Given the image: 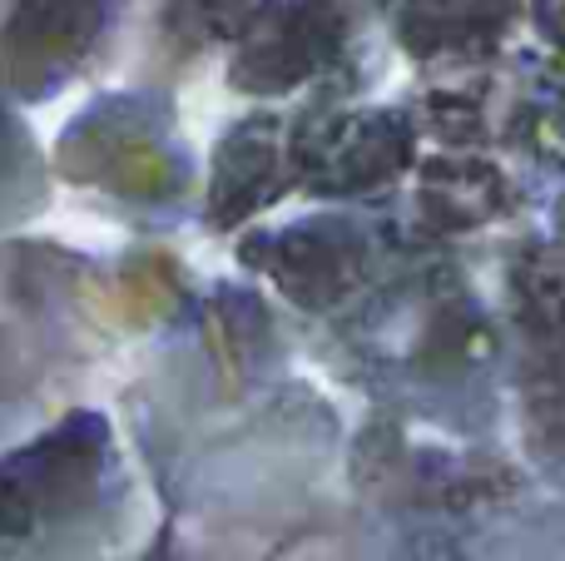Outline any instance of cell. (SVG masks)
Masks as SVG:
<instances>
[{"instance_id": "cell-1", "label": "cell", "mask_w": 565, "mask_h": 561, "mask_svg": "<svg viewBox=\"0 0 565 561\" xmlns=\"http://www.w3.org/2000/svg\"><path fill=\"white\" fill-rule=\"evenodd\" d=\"M105 487L99 423H65L25 453L0 457V552L55 542L95 512Z\"/></svg>"}, {"instance_id": "cell-2", "label": "cell", "mask_w": 565, "mask_h": 561, "mask_svg": "<svg viewBox=\"0 0 565 561\" xmlns=\"http://www.w3.org/2000/svg\"><path fill=\"white\" fill-rule=\"evenodd\" d=\"M352 20L342 0H264L238 30L234 80L254 95H282L342 65Z\"/></svg>"}, {"instance_id": "cell-3", "label": "cell", "mask_w": 565, "mask_h": 561, "mask_svg": "<svg viewBox=\"0 0 565 561\" xmlns=\"http://www.w3.org/2000/svg\"><path fill=\"white\" fill-rule=\"evenodd\" d=\"M298 165L322 194H367L412 165V125L392 109H342L298 139Z\"/></svg>"}, {"instance_id": "cell-4", "label": "cell", "mask_w": 565, "mask_h": 561, "mask_svg": "<svg viewBox=\"0 0 565 561\" xmlns=\"http://www.w3.org/2000/svg\"><path fill=\"white\" fill-rule=\"evenodd\" d=\"M511 278L526 334V423L541 433V453L565 467V274L561 264L526 258Z\"/></svg>"}, {"instance_id": "cell-5", "label": "cell", "mask_w": 565, "mask_h": 561, "mask_svg": "<svg viewBox=\"0 0 565 561\" xmlns=\"http://www.w3.org/2000/svg\"><path fill=\"white\" fill-rule=\"evenodd\" d=\"M105 25V0H20L6 30V80L20 95H50L85 65Z\"/></svg>"}, {"instance_id": "cell-6", "label": "cell", "mask_w": 565, "mask_h": 561, "mask_svg": "<svg viewBox=\"0 0 565 561\" xmlns=\"http://www.w3.org/2000/svg\"><path fill=\"white\" fill-rule=\"evenodd\" d=\"M382 6L402 50L422 65L491 60L526 15V0H382Z\"/></svg>"}, {"instance_id": "cell-7", "label": "cell", "mask_w": 565, "mask_h": 561, "mask_svg": "<svg viewBox=\"0 0 565 561\" xmlns=\"http://www.w3.org/2000/svg\"><path fill=\"white\" fill-rule=\"evenodd\" d=\"M451 174H457V194L451 184H441L437 174H427V209L441 219L447 229H467V224H487L501 214L507 204V189L477 159H451Z\"/></svg>"}, {"instance_id": "cell-8", "label": "cell", "mask_w": 565, "mask_h": 561, "mask_svg": "<svg viewBox=\"0 0 565 561\" xmlns=\"http://www.w3.org/2000/svg\"><path fill=\"white\" fill-rule=\"evenodd\" d=\"M264 0H174L169 6V35L184 45H209V40H228L254 20Z\"/></svg>"}, {"instance_id": "cell-9", "label": "cell", "mask_w": 565, "mask_h": 561, "mask_svg": "<svg viewBox=\"0 0 565 561\" xmlns=\"http://www.w3.org/2000/svg\"><path fill=\"white\" fill-rule=\"evenodd\" d=\"M30 194V145L20 125L0 109V214Z\"/></svg>"}, {"instance_id": "cell-10", "label": "cell", "mask_w": 565, "mask_h": 561, "mask_svg": "<svg viewBox=\"0 0 565 561\" xmlns=\"http://www.w3.org/2000/svg\"><path fill=\"white\" fill-rule=\"evenodd\" d=\"M526 15L541 30V40L565 60V0H526Z\"/></svg>"}]
</instances>
